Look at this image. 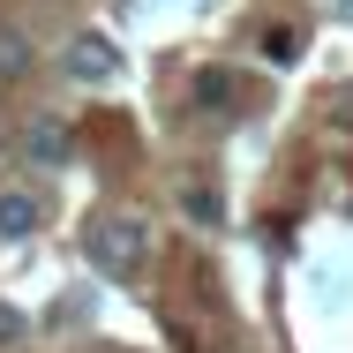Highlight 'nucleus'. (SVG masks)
Returning a JSON list of instances; mask_svg holds the SVG:
<instances>
[{
	"mask_svg": "<svg viewBox=\"0 0 353 353\" xmlns=\"http://www.w3.org/2000/svg\"><path fill=\"white\" fill-rule=\"evenodd\" d=\"M83 248H90V263H98L105 279H136L143 256H150V225H143L136 211H105V218H90Z\"/></svg>",
	"mask_w": 353,
	"mask_h": 353,
	"instance_id": "nucleus-1",
	"label": "nucleus"
},
{
	"mask_svg": "<svg viewBox=\"0 0 353 353\" xmlns=\"http://www.w3.org/2000/svg\"><path fill=\"white\" fill-rule=\"evenodd\" d=\"M61 68H68L75 83H113V75H121V46H113L105 30H75L68 53H61Z\"/></svg>",
	"mask_w": 353,
	"mask_h": 353,
	"instance_id": "nucleus-2",
	"label": "nucleus"
},
{
	"mask_svg": "<svg viewBox=\"0 0 353 353\" xmlns=\"http://www.w3.org/2000/svg\"><path fill=\"white\" fill-rule=\"evenodd\" d=\"M23 150H30V165H68V158H75V136H68V121H30Z\"/></svg>",
	"mask_w": 353,
	"mask_h": 353,
	"instance_id": "nucleus-3",
	"label": "nucleus"
},
{
	"mask_svg": "<svg viewBox=\"0 0 353 353\" xmlns=\"http://www.w3.org/2000/svg\"><path fill=\"white\" fill-rule=\"evenodd\" d=\"M38 196H30V188H0V241H30V233H38Z\"/></svg>",
	"mask_w": 353,
	"mask_h": 353,
	"instance_id": "nucleus-4",
	"label": "nucleus"
},
{
	"mask_svg": "<svg viewBox=\"0 0 353 353\" xmlns=\"http://www.w3.org/2000/svg\"><path fill=\"white\" fill-rule=\"evenodd\" d=\"M196 105H218V113H233V105H248V90H241V75L203 68V75H196Z\"/></svg>",
	"mask_w": 353,
	"mask_h": 353,
	"instance_id": "nucleus-5",
	"label": "nucleus"
},
{
	"mask_svg": "<svg viewBox=\"0 0 353 353\" xmlns=\"http://www.w3.org/2000/svg\"><path fill=\"white\" fill-rule=\"evenodd\" d=\"M181 211L196 218V225H225V203L211 196V181H188V188H181Z\"/></svg>",
	"mask_w": 353,
	"mask_h": 353,
	"instance_id": "nucleus-6",
	"label": "nucleus"
},
{
	"mask_svg": "<svg viewBox=\"0 0 353 353\" xmlns=\"http://www.w3.org/2000/svg\"><path fill=\"white\" fill-rule=\"evenodd\" d=\"M15 75H30V38L23 30H0V83H15Z\"/></svg>",
	"mask_w": 353,
	"mask_h": 353,
	"instance_id": "nucleus-7",
	"label": "nucleus"
},
{
	"mask_svg": "<svg viewBox=\"0 0 353 353\" xmlns=\"http://www.w3.org/2000/svg\"><path fill=\"white\" fill-rule=\"evenodd\" d=\"M263 53H271V61H293V53H301V30H293V23H285V30H263Z\"/></svg>",
	"mask_w": 353,
	"mask_h": 353,
	"instance_id": "nucleus-8",
	"label": "nucleus"
},
{
	"mask_svg": "<svg viewBox=\"0 0 353 353\" xmlns=\"http://www.w3.org/2000/svg\"><path fill=\"white\" fill-rule=\"evenodd\" d=\"M23 331H30V316H23V308H8V301H0V346H15V339H23Z\"/></svg>",
	"mask_w": 353,
	"mask_h": 353,
	"instance_id": "nucleus-9",
	"label": "nucleus"
},
{
	"mask_svg": "<svg viewBox=\"0 0 353 353\" xmlns=\"http://www.w3.org/2000/svg\"><path fill=\"white\" fill-rule=\"evenodd\" d=\"M339 8H346V15H353V0H339Z\"/></svg>",
	"mask_w": 353,
	"mask_h": 353,
	"instance_id": "nucleus-10",
	"label": "nucleus"
}]
</instances>
